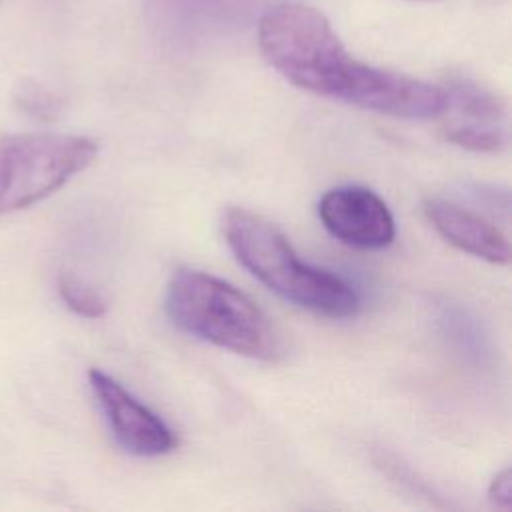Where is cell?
I'll return each instance as SVG.
<instances>
[{"label":"cell","mask_w":512,"mask_h":512,"mask_svg":"<svg viewBox=\"0 0 512 512\" xmlns=\"http://www.w3.org/2000/svg\"><path fill=\"white\" fill-rule=\"evenodd\" d=\"M418 2H436V0H418Z\"/></svg>","instance_id":"8fae6325"},{"label":"cell","mask_w":512,"mask_h":512,"mask_svg":"<svg viewBox=\"0 0 512 512\" xmlns=\"http://www.w3.org/2000/svg\"><path fill=\"white\" fill-rule=\"evenodd\" d=\"M488 496L492 502L508 508L512 502V474L510 468H504L500 474L494 476L488 488Z\"/></svg>","instance_id":"30bf717a"},{"label":"cell","mask_w":512,"mask_h":512,"mask_svg":"<svg viewBox=\"0 0 512 512\" xmlns=\"http://www.w3.org/2000/svg\"><path fill=\"white\" fill-rule=\"evenodd\" d=\"M58 292L64 304L78 316L100 318L106 314V300L102 294L74 274H62L58 278Z\"/></svg>","instance_id":"9c48e42d"},{"label":"cell","mask_w":512,"mask_h":512,"mask_svg":"<svg viewBox=\"0 0 512 512\" xmlns=\"http://www.w3.org/2000/svg\"><path fill=\"white\" fill-rule=\"evenodd\" d=\"M98 154L96 140L76 134L0 138V216L28 208L62 188Z\"/></svg>","instance_id":"277c9868"},{"label":"cell","mask_w":512,"mask_h":512,"mask_svg":"<svg viewBox=\"0 0 512 512\" xmlns=\"http://www.w3.org/2000/svg\"><path fill=\"white\" fill-rule=\"evenodd\" d=\"M446 94L448 104L440 116L448 142L472 152H500L506 146V112L494 94L468 84Z\"/></svg>","instance_id":"52a82bcc"},{"label":"cell","mask_w":512,"mask_h":512,"mask_svg":"<svg viewBox=\"0 0 512 512\" xmlns=\"http://www.w3.org/2000/svg\"><path fill=\"white\" fill-rule=\"evenodd\" d=\"M88 380L116 442L126 452L160 456L176 448V436L166 422L136 400L118 380L98 368L88 372Z\"/></svg>","instance_id":"5b68a950"},{"label":"cell","mask_w":512,"mask_h":512,"mask_svg":"<svg viewBox=\"0 0 512 512\" xmlns=\"http://www.w3.org/2000/svg\"><path fill=\"white\" fill-rule=\"evenodd\" d=\"M324 228L342 244L360 250L386 248L396 236V224L386 202L364 186H338L318 202Z\"/></svg>","instance_id":"8992f818"},{"label":"cell","mask_w":512,"mask_h":512,"mask_svg":"<svg viewBox=\"0 0 512 512\" xmlns=\"http://www.w3.org/2000/svg\"><path fill=\"white\" fill-rule=\"evenodd\" d=\"M424 212L436 232L454 248L498 266L510 264V242L496 224L438 198L426 200Z\"/></svg>","instance_id":"ba28073f"},{"label":"cell","mask_w":512,"mask_h":512,"mask_svg":"<svg viewBox=\"0 0 512 512\" xmlns=\"http://www.w3.org/2000/svg\"><path fill=\"white\" fill-rule=\"evenodd\" d=\"M166 312L180 330L234 354L266 362L284 354L278 330L256 302L208 272H174Z\"/></svg>","instance_id":"3957f363"},{"label":"cell","mask_w":512,"mask_h":512,"mask_svg":"<svg viewBox=\"0 0 512 512\" xmlns=\"http://www.w3.org/2000/svg\"><path fill=\"white\" fill-rule=\"evenodd\" d=\"M258 46L282 78L324 98L408 120L438 118L448 104L446 88L356 60L330 20L300 2L262 14Z\"/></svg>","instance_id":"6da1fadb"},{"label":"cell","mask_w":512,"mask_h":512,"mask_svg":"<svg viewBox=\"0 0 512 512\" xmlns=\"http://www.w3.org/2000/svg\"><path fill=\"white\" fill-rule=\"evenodd\" d=\"M222 230L236 260L284 300L328 318L358 312L356 290L340 276L304 262L268 218L246 208H228Z\"/></svg>","instance_id":"7a4b0ae2"}]
</instances>
